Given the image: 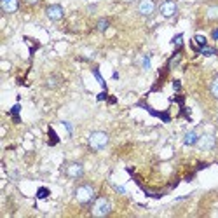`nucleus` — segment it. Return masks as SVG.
<instances>
[{
    "instance_id": "nucleus-26",
    "label": "nucleus",
    "mask_w": 218,
    "mask_h": 218,
    "mask_svg": "<svg viewBox=\"0 0 218 218\" xmlns=\"http://www.w3.org/2000/svg\"><path fill=\"white\" fill-rule=\"evenodd\" d=\"M105 98H107V94H105V93H101V94L98 96V100H105Z\"/></svg>"
},
{
    "instance_id": "nucleus-22",
    "label": "nucleus",
    "mask_w": 218,
    "mask_h": 218,
    "mask_svg": "<svg viewBox=\"0 0 218 218\" xmlns=\"http://www.w3.org/2000/svg\"><path fill=\"white\" fill-rule=\"evenodd\" d=\"M63 126L67 127V129H68V134L72 136V134H73V127H72V124H70V122H67V121H63Z\"/></svg>"
},
{
    "instance_id": "nucleus-20",
    "label": "nucleus",
    "mask_w": 218,
    "mask_h": 218,
    "mask_svg": "<svg viewBox=\"0 0 218 218\" xmlns=\"http://www.w3.org/2000/svg\"><path fill=\"white\" fill-rule=\"evenodd\" d=\"M182 42H183V35H182V33H178V35L173 38V44H175V45H180Z\"/></svg>"
},
{
    "instance_id": "nucleus-17",
    "label": "nucleus",
    "mask_w": 218,
    "mask_h": 218,
    "mask_svg": "<svg viewBox=\"0 0 218 218\" xmlns=\"http://www.w3.org/2000/svg\"><path fill=\"white\" fill-rule=\"evenodd\" d=\"M141 67L145 68V70L150 68V56H143V58H141Z\"/></svg>"
},
{
    "instance_id": "nucleus-19",
    "label": "nucleus",
    "mask_w": 218,
    "mask_h": 218,
    "mask_svg": "<svg viewBox=\"0 0 218 218\" xmlns=\"http://www.w3.org/2000/svg\"><path fill=\"white\" fill-rule=\"evenodd\" d=\"M11 114L14 115V119H16V122H19V117H18V114H19V105H14V108L11 110Z\"/></svg>"
},
{
    "instance_id": "nucleus-14",
    "label": "nucleus",
    "mask_w": 218,
    "mask_h": 218,
    "mask_svg": "<svg viewBox=\"0 0 218 218\" xmlns=\"http://www.w3.org/2000/svg\"><path fill=\"white\" fill-rule=\"evenodd\" d=\"M211 94L218 100V77L211 82Z\"/></svg>"
},
{
    "instance_id": "nucleus-6",
    "label": "nucleus",
    "mask_w": 218,
    "mask_h": 218,
    "mask_svg": "<svg viewBox=\"0 0 218 218\" xmlns=\"http://www.w3.org/2000/svg\"><path fill=\"white\" fill-rule=\"evenodd\" d=\"M65 173H67L68 178H80V176L84 175V166L80 162H70L67 166V169H65Z\"/></svg>"
},
{
    "instance_id": "nucleus-23",
    "label": "nucleus",
    "mask_w": 218,
    "mask_h": 218,
    "mask_svg": "<svg viewBox=\"0 0 218 218\" xmlns=\"http://www.w3.org/2000/svg\"><path fill=\"white\" fill-rule=\"evenodd\" d=\"M115 190H117L119 194H124V192H126V188H124V187H121V185H117V187H115Z\"/></svg>"
},
{
    "instance_id": "nucleus-18",
    "label": "nucleus",
    "mask_w": 218,
    "mask_h": 218,
    "mask_svg": "<svg viewBox=\"0 0 218 218\" xmlns=\"http://www.w3.org/2000/svg\"><path fill=\"white\" fill-rule=\"evenodd\" d=\"M58 84H60L58 77H49V80H47V85H49V87H56Z\"/></svg>"
},
{
    "instance_id": "nucleus-4",
    "label": "nucleus",
    "mask_w": 218,
    "mask_h": 218,
    "mask_svg": "<svg viewBox=\"0 0 218 218\" xmlns=\"http://www.w3.org/2000/svg\"><path fill=\"white\" fill-rule=\"evenodd\" d=\"M195 145L199 147L201 150H213L215 145H216V138H215L213 134L206 133V134H202V136H199V140H197Z\"/></svg>"
},
{
    "instance_id": "nucleus-27",
    "label": "nucleus",
    "mask_w": 218,
    "mask_h": 218,
    "mask_svg": "<svg viewBox=\"0 0 218 218\" xmlns=\"http://www.w3.org/2000/svg\"><path fill=\"white\" fill-rule=\"evenodd\" d=\"M122 2H133V0H122Z\"/></svg>"
},
{
    "instance_id": "nucleus-13",
    "label": "nucleus",
    "mask_w": 218,
    "mask_h": 218,
    "mask_svg": "<svg viewBox=\"0 0 218 218\" xmlns=\"http://www.w3.org/2000/svg\"><path fill=\"white\" fill-rule=\"evenodd\" d=\"M201 53L204 56H213V54H216V51L213 47H208V45H204V47H201Z\"/></svg>"
},
{
    "instance_id": "nucleus-10",
    "label": "nucleus",
    "mask_w": 218,
    "mask_h": 218,
    "mask_svg": "<svg viewBox=\"0 0 218 218\" xmlns=\"http://www.w3.org/2000/svg\"><path fill=\"white\" fill-rule=\"evenodd\" d=\"M197 140H199V136H197L195 131H188V133L183 136V143H185V145H195Z\"/></svg>"
},
{
    "instance_id": "nucleus-9",
    "label": "nucleus",
    "mask_w": 218,
    "mask_h": 218,
    "mask_svg": "<svg viewBox=\"0 0 218 218\" xmlns=\"http://www.w3.org/2000/svg\"><path fill=\"white\" fill-rule=\"evenodd\" d=\"M0 7L5 14H12L19 9V0H0Z\"/></svg>"
},
{
    "instance_id": "nucleus-8",
    "label": "nucleus",
    "mask_w": 218,
    "mask_h": 218,
    "mask_svg": "<svg viewBox=\"0 0 218 218\" xmlns=\"http://www.w3.org/2000/svg\"><path fill=\"white\" fill-rule=\"evenodd\" d=\"M45 14H47L49 19H53V21H60V19L63 18V7L58 5V4L49 5L47 9H45Z\"/></svg>"
},
{
    "instance_id": "nucleus-12",
    "label": "nucleus",
    "mask_w": 218,
    "mask_h": 218,
    "mask_svg": "<svg viewBox=\"0 0 218 218\" xmlns=\"http://www.w3.org/2000/svg\"><path fill=\"white\" fill-rule=\"evenodd\" d=\"M110 26V21L107 18H103V19H100L98 21V24H96V28H98V31H105L107 28Z\"/></svg>"
},
{
    "instance_id": "nucleus-3",
    "label": "nucleus",
    "mask_w": 218,
    "mask_h": 218,
    "mask_svg": "<svg viewBox=\"0 0 218 218\" xmlns=\"http://www.w3.org/2000/svg\"><path fill=\"white\" fill-rule=\"evenodd\" d=\"M110 211H112V204L107 197H100V199L94 201V204H93V215L94 216H107Z\"/></svg>"
},
{
    "instance_id": "nucleus-15",
    "label": "nucleus",
    "mask_w": 218,
    "mask_h": 218,
    "mask_svg": "<svg viewBox=\"0 0 218 218\" xmlns=\"http://www.w3.org/2000/svg\"><path fill=\"white\" fill-rule=\"evenodd\" d=\"M47 195H49V188H45V187L38 188V192H37V197H38V199H42V197H47Z\"/></svg>"
},
{
    "instance_id": "nucleus-21",
    "label": "nucleus",
    "mask_w": 218,
    "mask_h": 218,
    "mask_svg": "<svg viewBox=\"0 0 218 218\" xmlns=\"http://www.w3.org/2000/svg\"><path fill=\"white\" fill-rule=\"evenodd\" d=\"M94 77H96V80H98V82H100V84H101V85L105 87V80H103V77H101V73L98 72V70H94Z\"/></svg>"
},
{
    "instance_id": "nucleus-11",
    "label": "nucleus",
    "mask_w": 218,
    "mask_h": 218,
    "mask_svg": "<svg viewBox=\"0 0 218 218\" xmlns=\"http://www.w3.org/2000/svg\"><path fill=\"white\" fill-rule=\"evenodd\" d=\"M208 19H218V5H209L206 12Z\"/></svg>"
},
{
    "instance_id": "nucleus-1",
    "label": "nucleus",
    "mask_w": 218,
    "mask_h": 218,
    "mask_svg": "<svg viewBox=\"0 0 218 218\" xmlns=\"http://www.w3.org/2000/svg\"><path fill=\"white\" fill-rule=\"evenodd\" d=\"M87 143L93 150H103L105 147L108 145V134L105 131H94V133L89 134Z\"/></svg>"
},
{
    "instance_id": "nucleus-7",
    "label": "nucleus",
    "mask_w": 218,
    "mask_h": 218,
    "mask_svg": "<svg viewBox=\"0 0 218 218\" xmlns=\"http://www.w3.org/2000/svg\"><path fill=\"white\" fill-rule=\"evenodd\" d=\"M138 12L141 16H150L155 12V0H141L138 4Z\"/></svg>"
},
{
    "instance_id": "nucleus-5",
    "label": "nucleus",
    "mask_w": 218,
    "mask_h": 218,
    "mask_svg": "<svg viewBox=\"0 0 218 218\" xmlns=\"http://www.w3.org/2000/svg\"><path fill=\"white\" fill-rule=\"evenodd\" d=\"M159 11H161V14L164 18H173L176 14V11H178V7H176L175 0H164L161 4V7H159Z\"/></svg>"
},
{
    "instance_id": "nucleus-24",
    "label": "nucleus",
    "mask_w": 218,
    "mask_h": 218,
    "mask_svg": "<svg viewBox=\"0 0 218 218\" xmlns=\"http://www.w3.org/2000/svg\"><path fill=\"white\" fill-rule=\"evenodd\" d=\"M24 2H26L28 5H33V4H37V2H38V0H24Z\"/></svg>"
},
{
    "instance_id": "nucleus-25",
    "label": "nucleus",
    "mask_w": 218,
    "mask_h": 218,
    "mask_svg": "<svg viewBox=\"0 0 218 218\" xmlns=\"http://www.w3.org/2000/svg\"><path fill=\"white\" fill-rule=\"evenodd\" d=\"M213 38H215V40H218V28H216V30H213Z\"/></svg>"
},
{
    "instance_id": "nucleus-2",
    "label": "nucleus",
    "mask_w": 218,
    "mask_h": 218,
    "mask_svg": "<svg viewBox=\"0 0 218 218\" xmlns=\"http://www.w3.org/2000/svg\"><path fill=\"white\" fill-rule=\"evenodd\" d=\"M75 199L79 201L80 204H89L94 199V188H93V185H89V183L79 185L77 190H75Z\"/></svg>"
},
{
    "instance_id": "nucleus-16",
    "label": "nucleus",
    "mask_w": 218,
    "mask_h": 218,
    "mask_svg": "<svg viewBox=\"0 0 218 218\" xmlns=\"http://www.w3.org/2000/svg\"><path fill=\"white\" fill-rule=\"evenodd\" d=\"M194 42H197L201 47H204V45H206V38H204V35H195L194 37Z\"/></svg>"
}]
</instances>
